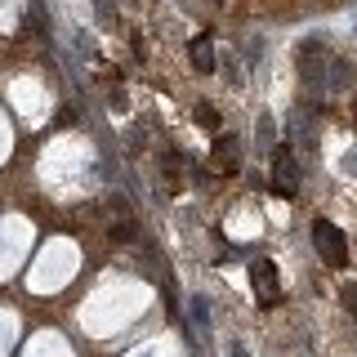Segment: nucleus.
<instances>
[{
	"label": "nucleus",
	"mask_w": 357,
	"mask_h": 357,
	"mask_svg": "<svg viewBox=\"0 0 357 357\" xmlns=\"http://www.w3.org/2000/svg\"><path fill=\"white\" fill-rule=\"evenodd\" d=\"M312 241H317L321 259H326L331 268H344V264H349V237H344L331 219H317V223H312Z\"/></svg>",
	"instance_id": "nucleus-1"
},
{
	"label": "nucleus",
	"mask_w": 357,
	"mask_h": 357,
	"mask_svg": "<svg viewBox=\"0 0 357 357\" xmlns=\"http://www.w3.org/2000/svg\"><path fill=\"white\" fill-rule=\"evenodd\" d=\"M273 192H282V197L299 192V170H295V161H290V152L273 156Z\"/></svg>",
	"instance_id": "nucleus-2"
},
{
	"label": "nucleus",
	"mask_w": 357,
	"mask_h": 357,
	"mask_svg": "<svg viewBox=\"0 0 357 357\" xmlns=\"http://www.w3.org/2000/svg\"><path fill=\"white\" fill-rule=\"evenodd\" d=\"M215 170L219 174H237V139H228V134L215 143Z\"/></svg>",
	"instance_id": "nucleus-3"
},
{
	"label": "nucleus",
	"mask_w": 357,
	"mask_h": 357,
	"mask_svg": "<svg viewBox=\"0 0 357 357\" xmlns=\"http://www.w3.org/2000/svg\"><path fill=\"white\" fill-rule=\"evenodd\" d=\"M250 277H255V286L264 290V299L273 304V299H277V295H273V286H277V268L268 264V259H255V264H250Z\"/></svg>",
	"instance_id": "nucleus-4"
},
{
	"label": "nucleus",
	"mask_w": 357,
	"mask_h": 357,
	"mask_svg": "<svg viewBox=\"0 0 357 357\" xmlns=\"http://www.w3.org/2000/svg\"><path fill=\"white\" fill-rule=\"evenodd\" d=\"M192 59H197L201 72H210V67H215V54H210V36H197V40H192Z\"/></svg>",
	"instance_id": "nucleus-5"
},
{
	"label": "nucleus",
	"mask_w": 357,
	"mask_h": 357,
	"mask_svg": "<svg viewBox=\"0 0 357 357\" xmlns=\"http://www.w3.org/2000/svg\"><path fill=\"white\" fill-rule=\"evenodd\" d=\"M219 121H223V116H219L210 103H197V126H201V130H219Z\"/></svg>",
	"instance_id": "nucleus-6"
},
{
	"label": "nucleus",
	"mask_w": 357,
	"mask_h": 357,
	"mask_svg": "<svg viewBox=\"0 0 357 357\" xmlns=\"http://www.w3.org/2000/svg\"><path fill=\"white\" fill-rule=\"evenodd\" d=\"M344 308H349V312H357V290H344Z\"/></svg>",
	"instance_id": "nucleus-7"
},
{
	"label": "nucleus",
	"mask_w": 357,
	"mask_h": 357,
	"mask_svg": "<svg viewBox=\"0 0 357 357\" xmlns=\"http://www.w3.org/2000/svg\"><path fill=\"white\" fill-rule=\"evenodd\" d=\"M215 5H223V0H215Z\"/></svg>",
	"instance_id": "nucleus-8"
}]
</instances>
